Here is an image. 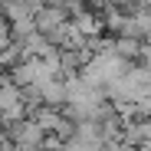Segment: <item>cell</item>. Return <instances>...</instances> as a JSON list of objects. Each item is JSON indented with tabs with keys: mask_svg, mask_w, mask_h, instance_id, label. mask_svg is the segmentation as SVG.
I'll list each match as a JSON object with an SVG mask.
<instances>
[{
	"mask_svg": "<svg viewBox=\"0 0 151 151\" xmlns=\"http://www.w3.org/2000/svg\"><path fill=\"white\" fill-rule=\"evenodd\" d=\"M63 20H66V10H59V7H43L33 17L36 30L46 33V36H53V40H56V33H63Z\"/></svg>",
	"mask_w": 151,
	"mask_h": 151,
	"instance_id": "obj_1",
	"label": "cell"
},
{
	"mask_svg": "<svg viewBox=\"0 0 151 151\" xmlns=\"http://www.w3.org/2000/svg\"><path fill=\"white\" fill-rule=\"evenodd\" d=\"M118 53H125V56H132V53H138V43H135L132 36H125V40H118Z\"/></svg>",
	"mask_w": 151,
	"mask_h": 151,
	"instance_id": "obj_2",
	"label": "cell"
},
{
	"mask_svg": "<svg viewBox=\"0 0 151 151\" xmlns=\"http://www.w3.org/2000/svg\"><path fill=\"white\" fill-rule=\"evenodd\" d=\"M7 33H10V30H7V23H0V43H4V46H7Z\"/></svg>",
	"mask_w": 151,
	"mask_h": 151,
	"instance_id": "obj_3",
	"label": "cell"
},
{
	"mask_svg": "<svg viewBox=\"0 0 151 151\" xmlns=\"http://www.w3.org/2000/svg\"><path fill=\"white\" fill-rule=\"evenodd\" d=\"M89 4H109V7H112V0H89Z\"/></svg>",
	"mask_w": 151,
	"mask_h": 151,
	"instance_id": "obj_4",
	"label": "cell"
}]
</instances>
